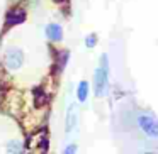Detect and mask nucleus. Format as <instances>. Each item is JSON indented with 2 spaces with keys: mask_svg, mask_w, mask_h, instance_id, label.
Here are the masks:
<instances>
[{
  "mask_svg": "<svg viewBox=\"0 0 158 154\" xmlns=\"http://www.w3.org/2000/svg\"><path fill=\"white\" fill-rule=\"evenodd\" d=\"M109 73H110V66H109V56L104 53L100 56L99 66L94 71V80H92V86H94V93L97 98H102L109 93L110 88V81H109Z\"/></svg>",
  "mask_w": 158,
  "mask_h": 154,
  "instance_id": "nucleus-1",
  "label": "nucleus"
},
{
  "mask_svg": "<svg viewBox=\"0 0 158 154\" xmlns=\"http://www.w3.org/2000/svg\"><path fill=\"white\" fill-rule=\"evenodd\" d=\"M2 63H4L5 71L9 73H15L24 66L26 63V54L21 48L17 46H10L4 51V58H2Z\"/></svg>",
  "mask_w": 158,
  "mask_h": 154,
  "instance_id": "nucleus-2",
  "label": "nucleus"
},
{
  "mask_svg": "<svg viewBox=\"0 0 158 154\" xmlns=\"http://www.w3.org/2000/svg\"><path fill=\"white\" fill-rule=\"evenodd\" d=\"M136 125L144 136L158 139V119L150 112H139L136 115Z\"/></svg>",
  "mask_w": 158,
  "mask_h": 154,
  "instance_id": "nucleus-3",
  "label": "nucleus"
},
{
  "mask_svg": "<svg viewBox=\"0 0 158 154\" xmlns=\"http://www.w3.org/2000/svg\"><path fill=\"white\" fill-rule=\"evenodd\" d=\"M78 125V107L77 103H70L66 109V115H65V132L72 134Z\"/></svg>",
  "mask_w": 158,
  "mask_h": 154,
  "instance_id": "nucleus-4",
  "label": "nucleus"
},
{
  "mask_svg": "<svg viewBox=\"0 0 158 154\" xmlns=\"http://www.w3.org/2000/svg\"><path fill=\"white\" fill-rule=\"evenodd\" d=\"M44 36L49 42L53 44H58V42L63 41V27L58 24V22H49L44 27Z\"/></svg>",
  "mask_w": 158,
  "mask_h": 154,
  "instance_id": "nucleus-5",
  "label": "nucleus"
},
{
  "mask_svg": "<svg viewBox=\"0 0 158 154\" xmlns=\"http://www.w3.org/2000/svg\"><path fill=\"white\" fill-rule=\"evenodd\" d=\"M26 149L27 147H26L24 140H21V139H10L5 142V151L9 154H22Z\"/></svg>",
  "mask_w": 158,
  "mask_h": 154,
  "instance_id": "nucleus-6",
  "label": "nucleus"
},
{
  "mask_svg": "<svg viewBox=\"0 0 158 154\" xmlns=\"http://www.w3.org/2000/svg\"><path fill=\"white\" fill-rule=\"evenodd\" d=\"M89 95H90V85L89 81L82 80L77 85V100H78V103H85L89 100Z\"/></svg>",
  "mask_w": 158,
  "mask_h": 154,
  "instance_id": "nucleus-7",
  "label": "nucleus"
},
{
  "mask_svg": "<svg viewBox=\"0 0 158 154\" xmlns=\"http://www.w3.org/2000/svg\"><path fill=\"white\" fill-rule=\"evenodd\" d=\"M97 41H99L97 34H94V32H92V34H89V36L85 38V48H87V49L95 48V46H97Z\"/></svg>",
  "mask_w": 158,
  "mask_h": 154,
  "instance_id": "nucleus-8",
  "label": "nucleus"
},
{
  "mask_svg": "<svg viewBox=\"0 0 158 154\" xmlns=\"http://www.w3.org/2000/svg\"><path fill=\"white\" fill-rule=\"evenodd\" d=\"M77 151H78V146H77L75 142H72V144H68V146H65L63 154H75Z\"/></svg>",
  "mask_w": 158,
  "mask_h": 154,
  "instance_id": "nucleus-9",
  "label": "nucleus"
}]
</instances>
